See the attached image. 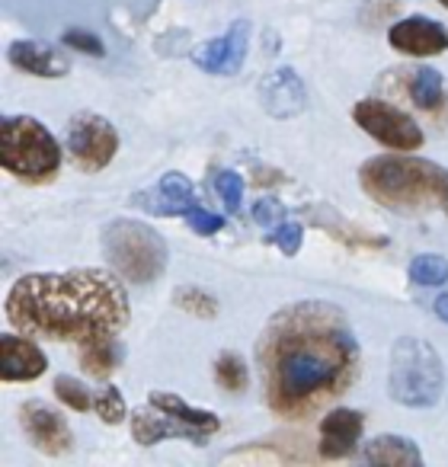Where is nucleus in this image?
<instances>
[{"label":"nucleus","mask_w":448,"mask_h":467,"mask_svg":"<svg viewBox=\"0 0 448 467\" xmlns=\"http://www.w3.org/2000/svg\"><path fill=\"white\" fill-rule=\"evenodd\" d=\"M266 400L286 420H305L346 394L362 368L343 311L327 301H295L273 314L256 343Z\"/></svg>","instance_id":"nucleus-1"},{"label":"nucleus","mask_w":448,"mask_h":467,"mask_svg":"<svg viewBox=\"0 0 448 467\" xmlns=\"http://www.w3.org/2000/svg\"><path fill=\"white\" fill-rule=\"evenodd\" d=\"M4 311L14 330L26 337L78 346L119 337L131 317L122 275L109 269L23 275Z\"/></svg>","instance_id":"nucleus-2"},{"label":"nucleus","mask_w":448,"mask_h":467,"mask_svg":"<svg viewBox=\"0 0 448 467\" xmlns=\"http://www.w3.org/2000/svg\"><path fill=\"white\" fill-rule=\"evenodd\" d=\"M359 186L378 205L401 214L442 208L448 195V170L420 157H371L359 170Z\"/></svg>","instance_id":"nucleus-3"},{"label":"nucleus","mask_w":448,"mask_h":467,"mask_svg":"<svg viewBox=\"0 0 448 467\" xmlns=\"http://www.w3.org/2000/svg\"><path fill=\"white\" fill-rule=\"evenodd\" d=\"M0 163L23 182H48L61 170V148L39 119L10 116L0 125Z\"/></svg>","instance_id":"nucleus-4"},{"label":"nucleus","mask_w":448,"mask_h":467,"mask_svg":"<svg viewBox=\"0 0 448 467\" xmlns=\"http://www.w3.org/2000/svg\"><path fill=\"white\" fill-rule=\"evenodd\" d=\"M442 358L426 339L420 337H401L391 349V371L388 388L391 397L403 407L426 410L442 400Z\"/></svg>","instance_id":"nucleus-5"},{"label":"nucleus","mask_w":448,"mask_h":467,"mask_svg":"<svg viewBox=\"0 0 448 467\" xmlns=\"http://www.w3.org/2000/svg\"><path fill=\"white\" fill-rule=\"evenodd\" d=\"M103 250L109 266L131 285H151L167 269V244L154 227L141 221H112L103 231Z\"/></svg>","instance_id":"nucleus-6"},{"label":"nucleus","mask_w":448,"mask_h":467,"mask_svg":"<svg viewBox=\"0 0 448 467\" xmlns=\"http://www.w3.org/2000/svg\"><path fill=\"white\" fill-rule=\"evenodd\" d=\"M65 148L78 170L84 173H99L112 163L119 150V131L112 122H106L97 112H78L71 116L65 129Z\"/></svg>","instance_id":"nucleus-7"},{"label":"nucleus","mask_w":448,"mask_h":467,"mask_svg":"<svg viewBox=\"0 0 448 467\" xmlns=\"http://www.w3.org/2000/svg\"><path fill=\"white\" fill-rule=\"evenodd\" d=\"M352 119L365 135H371L378 144L391 150H416L422 144L420 125L403 109L384 103V99H359L352 106Z\"/></svg>","instance_id":"nucleus-8"},{"label":"nucleus","mask_w":448,"mask_h":467,"mask_svg":"<svg viewBox=\"0 0 448 467\" xmlns=\"http://www.w3.org/2000/svg\"><path fill=\"white\" fill-rule=\"evenodd\" d=\"M247 46H250V23L237 20L234 26H228V33L224 36L195 46L193 48V65L199 67V71L218 74V78H234V74L244 67Z\"/></svg>","instance_id":"nucleus-9"},{"label":"nucleus","mask_w":448,"mask_h":467,"mask_svg":"<svg viewBox=\"0 0 448 467\" xmlns=\"http://www.w3.org/2000/svg\"><path fill=\"white\" fill-rule=\"evenodd\" d=\"M20 426H23V432L29 435V441H33L42 454H52V458L68 454L74 445V435H71V429H68V422L39 400L23 403Z\"/></svg>","instance_id":"nucleus-10"},{"label":"nucleus","mask_w":448,"mask_h":467,"mask_svg":"<svg viewBox=\"0 0 448 467\" xmlns=\"http://www.w3.org/2000/svg\"><path fill=\"white\" fill-rule=\"evenodd\" d=\"M131 439H135L138 445L151 448L163 439H186V441H193V445H205L208 435L148 400V407L131 410Z\"/></svg>","instance_id":"nucleus-11"},{"label":"nucleus","mask_w":448,"mask_h":467,"mask_svg":"<svg viewBox=\"0 0 448 467\" xmlns=\"http://www.w3.org/2000/svg\"><path fill=\"white\" fill-rule=\"evenodd\" d=\"M388 39L401 55L429 58V55H442L448 48V29L426 16H407L388 29Z\"/></svg>","instance_id":"nucleus-12"},{"label":"nucleus","mask_w":448,"mask_h":467,"mask_svg":"<svg viewBox=\"0 0 448 467\" xmlns=\"http://www.w3.org/2000/svg\"><path fill=\"white\" fill-rule=\"evenodd\" d=\"M362 429H365V420L359 410L337 407L333 413H327L324 420H320V441H318L320 458L339 461V458L356 454L359 439H362Z\"/></svg>","instance_id":"nucleus-13"},{"label":"nucleus","mask_w":448,"mask_h":467,"mask_svg":"<svg viewBox=\"0 0 448 467\" xmlns=\"http://www.w3.org/2000/svg\"><path fill=\"white\" fill-rule=\"evenodd\" d=\"M260 103L273 119H295L307 109V90L305 80L292 71V67H279V71L266 74L260 84Z\"/></svg>","instance_id":"nucleus-14"},{"label":"nucleus","mask_w":448,"mask_h":467,"mask_svg":"<svg viewBox=\"0 0 448 467\" xmlns=\"http://www.w3.org/2000/svg\"><path fill=\"white\" fill-rule=\"evenodd\" d=\"M48 368V358L39 346L33 343V337H16L7 333L0 339V378L4 381H36Z\"/></svg>","instance_id":"nucleus-15"},{"label":"nucleus","mask_w":448,"mask_h":467,"mask_svg":"<svg viewBox=\"0 0 448 467\" xmlns=\"http://www.w3.org/2000/svg\"><path fill=\"white\" fill-rule=\"evenodd\" d=\"M193 182L182 173H163L148 192L135 195V205L148 208L154 214H163V218H173V214H186L193 208Z\"/></svg>","instance_id":"nucleus-16"},{"label":"nucleus","mask_w":448,"mask_h":467,"mask_svg":"<svg viewBox=\"0 0 448 467\" xmlns=\"http://www.w3.org/2000/svg\"><path fill=\"white\" fill-rule=\"evenodd\" d=\"M7 58L14 67L26 74H36V78H65L71 71V61L61 52H55L48 42H36V39H16L10 42Z\"/></svg>","instance_id":"nucleus-17"},{"label":"nucleus","mask_w":448,"mask_h":467,"mask_svg":"<svg viewBox=\"0 0 448 467\" xmlns=\"http://www.w3.org/2000/svg\"><path fill=\"white\" fill-rule=\"evenodd\" d=\"M362 461L371 467H420L422 451L403 435H378L362 448Z\"/></svg>","instance_id":"nucleus-18"},{"label":"nucleus","mask_w":448,"mask_h":467,"mask_svg":"<svg viewBox=\"0 0 448 467\" xmlns=\"http://www.w3.org/2000/svg\"><path fill=\"white\" fill-rule=\"evenodd\" d=\"M154 407H161V410H167V413H173L176 420H182V422H189V426H195L199 432H205V435H214L221 429V420L212 413V410H199V407H193V403H186L182 397H176V394H167V390H154V394L148 397Z\"/></svg>","instance_id":"nucleus-19"},{"label":"nucleus","mask_w":448,"mask_h":467,"mask_svg":"<svg viewBox=\"0 0 448 467\" xmlns=\"http://www.w3.org/2000/svg\"><path fill=\"white\" fill-rule=\"evenodd\" d=\"M119 362H122V346L116 343V337L80 346V365H84L87 375L99 378V381H106L119 368Z\"/></svg>","instance_id":"nucleus-20"},{"label":"nucleus","mask_w":448,"mask_h":467,"mask_svg":"<svg viewBox=\"0 0 448 467\" xmlns=\"http://www.w3.org/2000/svg\"><path fill=\"white\" fill-rule=\"evenodd\" d=\"M410 99L426 112L439 109L442 99H445V80H442V74L435 67H420L413 74V80H410Z\"/></svg>","instance_id":"nucleus-21"},{"label":"nucleus","mask_w":448,"mask_h":467,"mask_svg":"<svg viewBox=\"0 0 448 467\" xmlns=\"http://www.w3.org/2000/svg\"><path fill=\"white\" fill-rule=\"evenodd\" d=\"M214 381L224 390H231V394H241L250 384V371L244 365V358L237 352H221L218 362H214Z\"/></svg>","instance_id":"nucleus-22"},{"label":"nucleus","mask_w":448,"mask_h":467,"mask_svg":"<svg viewBox=\"0 0 448 467\" xmlns=\"http://www.w3.org/2000/svg\"><path fill=\"white\" fill-rule=\"evenodd\" d=\"M410 279H413L416 285H426V288L445 285L448 282V260L445 256H435V254L413 256V263H410Z\"/></svg>","instance_id":"nucleus-23"},{"label":"nucleus","mask_w":448,"mask_h":467,"mask_svg":"<svg viewBox=\"0 0 448 467\" xmlns=\"http://www.w3.org/2000/svg\"><path fill=\"white\" fill-rule=\"evenodd\" d=\"M55 397H58L68 410H74V413H84V410L93 407V394L87 390V384H80L78 378H71V375L55 378Z\"/></svg>","instance_id":"nucleus-24"},{"label":"nucleus","mask_w":448,"mask_h":467,"mask_svg":"<svg viewBox=\"0 0 448 467\" xmlns=\"http://www.w3.org/2000/svg\"><path fill=\"white\" fill-rule=\"evenodd\" d=\"M93 410H97V416L106 422V426H116V422H122L125 416H129L116 384H106V388H99L97 394H93Z\"/></svg>","instance_id":"nucleus-25"},{"label":"nucleus","mask_w":448,"mask_h":467,"mask_svg":"<svg viewBox=\"0 0 448 467\" xmlns=\"http://www.w3.org/2000/svg\"><path fill=\"white\" fill-rule=\"evenodd\" d=\"M173 301H176V307H182L186 314H193V317H202V320L214 317V314H218V301H214L208 292H202V288H195V285L176 292Z\"/></svg>","instance_id":"nucleus-26"},{"label":"nucleus","mask_w":448,"mask_h":467,"mask_svg":"<svg viewBox=\"0 0 448 467\" xmlns=\"http://www.w3.org/2000/svg\"><path fill=\"white\" fill-rule=\"evenodd\" d=\"M214 189H218L224 212H241V202H244V180L234 173V170H221V173L214 176Z\"/></svg>","instance_id":"nucleus-27"},{"label":"nucleus","mask_w":448,"mask_h":467,"mask_svg":"<svg viewBox=\"0 0 448 467\" xmlns=\"http://www.w3.org/2000/svg\"><path fill=\"white\" fill-rule=\"evenodd\" d=\"M301 241H305V231H301V224H295V221H282V224H276L273 234H269V244H273V247H279L286 256L298 254Z\"/></svg>","instance_id":"nucleus-28"},{"label":"nucleus","mask_w":448,"mask_h":467,"mask_svg":"<svg viewBox=\"0 0 448 467\" xmlns=\"http://www.w3.org/2000/svg\"><path fill=\"white\" fill-rule=\"evenodd\" d=\"M65 46L74 48V52H84V55H93V58H103L106 55V46L97 33L90 29H68L65 33Z\"/></svg>","instance_id":"nucleus-29"},{"label":"nucleus","mask_w":448,"mask_h":467,"mask_svg":"<svg viewBox=\"0 0 448 467\" xmlns=\"http://www.w3.org/2000/svg\"><path fill=\"white\" fill-rule=\"evenodd\" d=\"M186 224L193 227L199 237H212V234H218L221 227H224V218H221L218 212H208V208L193 205L186 212Z\"/></svg>","instance_id":"nucleus-30"},{"label":"nucleus","mask_w":448,"mask_h":467,"mask_svg":"<svg viewBox=\"0 0 448 467\" xmlns=\"http://www.w3.org/2000/svg\"><path fill=\"white\" fill-rule=\"evenodd\" d=\"M254 221L263 227H276L286 221V208H282L279 199H260L254 205Z\"/></svg>","instance_id":"nucleus-31"},{"label":"nucleus","mask_w":448,"mask_h":467,"mask_svg":"<svg viewBox=\"0 0 448 467\" xmlns=\"http://www.w3.org/2000/svg\"><path fill=\"white\" fill-rule=\"evenodd\" d=\"M435 314H439V317L448 324V295H442V298L435 301Z\"/></svg>","instance_id":"nucleus-32"},{"label":"nucleus","mask_w":448,"mask_h":467,"mask_svg":"<svg viewBox=\"0 0 448 467\" xmlns=\"http://www.w3.org/2000/svg\"><path fill=\"white\" fill-rule=\"evenodd\" d=\"M442 208H445V214H448V195H445V202H442Z\"/></svg>","instance_id":"nucleus-33"},{"label":"nucleus","mask_w":448,"mask_h":467,"mask_svg":"<svg viewBox=\"0 0 448 467\" xmlns=\"http://www.w3.org/2000/svg\"><path fill=\"white\" fill-rule=\"evenodd\" d=\"M439 4H442V7H445V10H448V0H439Z\"/></svg>","instance_id":"nucleus-34"}]
</instances>
